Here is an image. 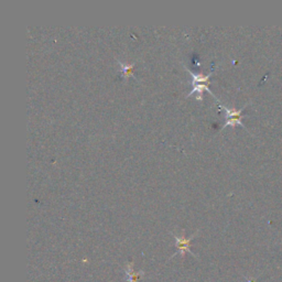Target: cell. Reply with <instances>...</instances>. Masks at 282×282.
<instances>
[{"label": "cell", "instance_id": "obj_1", "mask_svg": "<svg viewBox=\"0 0 282 282\" xmlns=\"http://www.w3.org/2000/svg\"><path fill=\"white\" fill-rule=\"evenodd\" d=\"M249 104H250V101H249V103L246 104L245 106H243V107L239 108V109L230 108V107H227V106H224V105L220 104L219 107L222 108V109H224V112H225V124L223 125L222 129H224L225 127H228V126H230V127L240 126V127H243V128L247 129L246 127H245V125L243 124L242 118L244 117L243 110L246 108Z\"/></svg>", "mask_w": 282, "mask_h": 282}, {"label": "cell", "instance_id": "obj_2", "mask_svg": "<svg viewBox=\"0 0 282 282\" xmlns=\"http://www.w3.org/2000/svg\"><path fill=\"white\" fill-rule=\"evenodd\" d=\"M198 232H199V231L196 232L195 234L192 235L190 238H185V237H180V236H177L175 234H172L173 237H174V239H175V246H177L179 252L181 253L182 256H184L185 252H191L192 255H194V253L192 252L191 249H190V244L192 242V239H193L194 237L198 235Z\"/></svg>", "mask_w": 282, "mask_h": 282}, {"label": "cell", "instance_id": "obj_3", "mask_svg": "<svg viewBox=\"0 0 282 282\" xmlns=\"http://www.w3.org/2000/svg\"><path fill=\"white\" fill-rule=\"evenodd\" d=\"M185 69L190 73L191 76H192V85H195V84H207V85H210V79H211L212 74H213V72H211V73H208V74L204 75V74H198V73L192 72L191 69H189L187 67H185Z\"/></svg>", "mask_w": 282, "mask_h": 282}, {"label": "cell", "instance_id": "obj_4", "mask_svg": "<svg viewBox=\"0 0 282 282\" xmlns=\"http://www.w3.org/2000/svg\"><path fill=\"white\" fill-rule=\"evenodd\" d=\"M117 62L120 66L122 79H127V77H130V76H133L134 79H136V76L133 75V67H134V65H136V62H133V64H127V63L121 62V61L119 60H117Z\"/></svg>", "mask_w": 282, "mask_h": 282}, {"label": "cell", "instance_id": "obj_5", "mask_svg": "<svg viewBox=\"0 0 282 282\" xmlns=\"http://www.w3.org/2000/svg\"><path fill=\"white\" fill-rule=\"evenodd\" d=\"M204 91H207L208 93L211 94V95H213V97L216 98L215 94L211 91L210 88H208V85L207 84H195L193 85V87H192V91L187 94V97H190L191 95H193V94H198V95H203V92Z\"/></svg>", "mask_w": 282, "mask_h": 282}, {"label": "cell", "instance_id": "obj_6", "mask_svg": "<svg viewBox=\"0 0 282 282\" xmlns=\"http://www.w3.org/2000/svg\"><path fill=\"white\" fill-rule=\"evenodd\" d=\"M127 277H128V281L129 282H138V280L140 279L141 276L144 275L142 272H138V273H134L133 269V264H129L128 267H127Z\"/></svg>", "mask_w": 282, "mask_h": 282}]
</instances>
